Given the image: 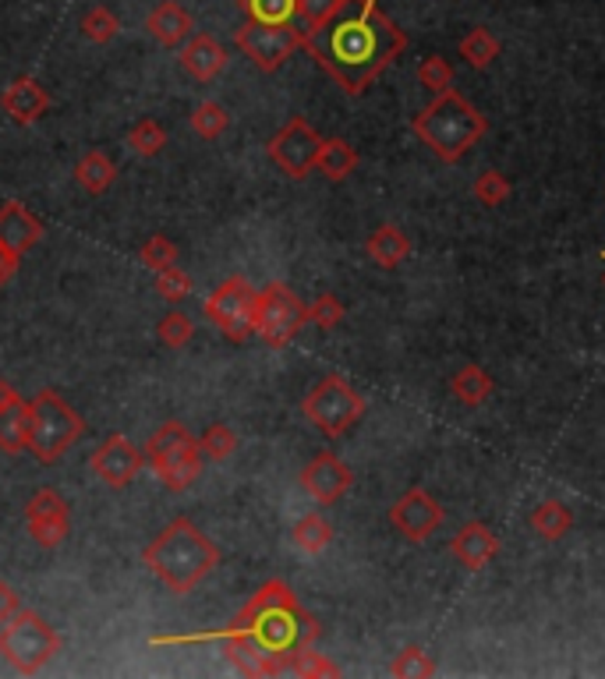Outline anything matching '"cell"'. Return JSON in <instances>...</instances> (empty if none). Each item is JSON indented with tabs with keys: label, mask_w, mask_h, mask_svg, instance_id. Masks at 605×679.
I'll return each mask as SVG.
<instances>
[{
	"label": "cell",
	"mask_w": 605,
	"mask_h": 679,
	"mask_svg": "<svg viewBox=\"0 0 605 679\" xmlns=\"http://www.w3.org/2000/svg\"><path fill=\"white\" fill-rule=\"evenodd\" d=\"M319 633H323L319 619L301 606L298 595L284 580H266L227 627L199 637H185L181 645H191V640H220L238 672L280 676L287 672L290 655L316 645Z\"/></svg>",
	"instance_id": "cell-1"
},
{
	"label": "cell",
	"mask_w": 605,
	"mask_h": 679,
	"mask_svg": "<svg viewBox=\"0 0 605 679\" xmlns=\"http://www.w3.org/2000/svg\"><path fill=\"white\" fill-rule=\"evenodd\" d=\"M407 36L379 0H340L319 29L305 32V50L347 96H361L397 61Z\"/></svg>",
	"instance_id": "cell-2"
},
{
	"label": "cell",
	"mask_w": 605,
	"mask_h": 679,
	"mask_svg": "<svg viewBox=\"0 0 605 679\" xmlns=\"http://www.w3.org/2000/svg\"><path fill=\"white\" fill-rule=\"evenodd\" d=\"M142 562L173 595H191L220 567V549L188 517H173L142 549Z\"/></svg>",
	"instance_id": "cell-3"
},
{
	"label": "cell",
	"mask_w": 605,
	"mask_h": 679,
	"mask_svg": "<svg viewBox=\"0 0 605 679\" xmlns=\"http://www.w3.org/2000/svg\"><path fill=\"white\" fill-rule=\"evenodd\" d=\"M411 131L443 163H457L467 149L485 139L489 121L457 89H446V92H436V100L418 118H411Z\"/></svg>",
	"instance_id": "cell-4"
},
{
	"label": "cell",
	"mask_w": 605,
	"mask_h": 679,
	"mask_svg": "<svg viewBox=\"0 0 605 679\" xmlns=\"http://www.w3.org/2000/svg\"><path fill=\"white\" fill-rule=\"evenodd\" d=\"M86 432V421L78 418L75 407L57 393V390H39L29 400V429H26V450L50 468L61 460L78 436Z\"/></svg>",
	"instance_id": "cell-5"
},
{
	"label": "cell",
	"mask_w": 605,
	"mask_h": 679,
	"mask_svg": "<svg viewBox=\"0 0 605 679\" xmlns=\"http://www.w3.org/2000/svg\"><path fill=\"white\" fill-rule=\"evenodd\" d=\"M199 439L188 432L185 421H167L160 425L149 442H146V460L156 471V478L163 481V489L185 492L191 489L202 475V457H199Z\"/></svg>",
	"instance_id": "cell-6"
},
{
	"label": "cell",
	"mask_w": 605,
	"mask_h": 679,
	"mask_svg": "<svg viewBox=\"0 0 605 679\" xmlns=\"http://www.w3.org/2000/svg\"><path fill=\"white\" fill-rule=\"evenodd\" d=\"M0 655H4V662L14 672L32 676L61 655V637H57V630L39 612L18 609L8 623L0 627Z\"/></svg>",
	"instance_id": "cell-7"
},
{
	"label": "cell",
	"mask_w": 605,
	"mask_h": 679,
	"mask_svg": "<svg viewBox=\"0 0 605 679\" xmlns=\"http://www.w3.org/2000/svg\"><path fill=\"white\" fill-rule=\"evenodd\" d=\"M301 415L316 425L326 439H340L347 429H355L365 415V397L344 376H326L316 390L301 400Z\"/></svg>",
	"instance_id": "cell-8"
},
{
	"label": "cell",
	"mask_w": 605,
	"mask_h": 679,
	"mask_svg": "<svg viewBox=\"0 0 605 679\" xmlns=\"http://www.w3.org/2000/svg\"><path fill=\"white\" fill-rule=\"evenodd\" d=\"M256 301H259V290L245 277H227L206 298V319L217 326L230 343H245L256 333Z\"/></svg>",
	"instance_id": "cell-9"
},
{
	"label": "cell",
	"mask_w": 605,
	"mask_h": 679,
	"mask_svg": "<svg viewBox=\"0 0 605 679\" xmlns=\"http://www.w3.org/2000/svg\"><path fill=\"white\" fill-rule=\"evenodd\" d=\"M308 322V304L284 283H266L256 301V333L269 347H287Z\"/></svg>",
	"instance_id": "cell-10"
},
{
	"label": "cell",
	"mask_w": 605,
	"mask_h": 679,
	"mask_svg": "<svg viewBox=\"0 0 605 679\" xmlns=\"http://www.w3.org/2000/svg\"><path fill=\"white\" fill-rule=\"evenodd\" d=\"M234 43H238V50H241L259 71L272 74V71H280V68L290 61V57H295V50L305 47V32H301L298 26L245 22L241 32L234 36Z\"/></svg>",
	"instance_id": "cell-11"
},
{
	"label": "cell",
	"mask_w": 605,
	"mask_h": 679,
	"mask_svg": "<svg viewBox=\"0 0 605 679\" xmlns=\"http://www.w3.org/2000/svg\"><path fill=\"white\" fill-rule=\"evenodd\" d=\"M319 131L311 128L305 118H290L272 139L266 142V157L272 160V167H280L290 181H301L316 170V157H319Z\"/></svg>",
	"instance_id": "cell-12"
},
{
	"label": "cell",
	"mask_w": 605,
	"mask_h": 679,
	"mask_svg": "<svg viewBox=\"0 0 605 679\" xmlns=\"http://www.w3.org/2000/svg\"><path fill=\"white\" fill-rule=\"evenodd\" d=\"M26 528L39 549L65 546L71 535V507L57 489H39L26 502Z\"/></svg>",
	"instance_id": "cell-13"
},
{
	"label": "cell",
	"mask_w": 605,
	"mask_h": 679,
	"mask_svg": "<svg viewBox=\"0 0 605 679\" xmlns=\"http://www.w3.org/2000/svg\"><path fill=\"white\" fill-rule=\"evenodd\" d=\"M89 463H92V471L100 475V481L110 485V489H128V485L135 481V475L142 471L146 453L125 436H107L92 450Z\"/></svg>",
	"instance_id": "cell-14"
},
{
	"label": "cell",
	"mask_w": 605,
	"mask_h": 679,
	"mask_svg": "<svg viewBox=\"0 0 605 679\" xmlns=\"http://www.w3.org/2000/svg\"><path fill=\"white\" fill-rule=\"evenodd\" d=\"M298 485L316 502H323V507H334V502H340L347 496L350 485H355V475H350V468L337 453L323 450V453H316L301 468Z\"/></svg>",
	"instance_id": "cell-15"
},
{
	"label": "cell",
	"mask_w": 605,
	"mask_h": 679,
	"mask_svg": "<svg viewBox=\"0 0 605 679\" xmlns=\"http://www.w3.org/2000/svg\"><path fill=\"white\" fill-rule=\"evenodd\" d=\"M389 523H394L397 535H404L407 541H425L439 531L443 507L425 489H407L394 507H389Z\"/></svg>",
	"instance_id": "cell-16"
},
{
	"label": "cell",
	"mask_w": 605,
	"mask_h": 679,
	"mask_svg": "<svg viewBox=\"0 0 605 679\" xmlns=\"http://www.w3.org/2000/svg\"><path fill=\"white\" fill-rule=\"evenodd\" d=\"M450 552L464 570H485L499 556V538L482 520H472L460 523V531L450 541Z\"/></svg>",
	"instance_id": "cell-17"
},
{
	"label": "cell",
	"mask_w": 605,
	"mask_h": 679,
	"mask_svg": "<svg viewBox=\"0 0 605 679\" xmlns=\"http://www.w3.org/2000/svg\"><path fill=\"white\" fill-rule=\"evenodd\" d=\"M39 241H43V220L32 217V212L22 202H4V206H0V244L22 259L26 251L36 248Z\"/></svg>",
	"instance_id": "cell-18"
},
{
	"label": "cell",
	"mask_w": 605,
	"mask_h": 679,
	"mask_svg": "<svg viewBox=\"0 0 605 679\" xmlns=\"http://www.w3.org/2000/svg\"><path fill=\"white\" fill-rule=\"evenodd\" d=\"M178 61H181V68L191 74L195 82H212L224 71L227 53H224V47L212 40L209 32H195V36H188V40L178 47Z\"/></svg>",
	"instance_id": "cell-19"
},
{
	"label": "cell",
	"mask_w": 605,
	"mask_h": 679,
	"mask_svg": "<svg viewBox=\"0 0 605 679\" xmlns=\"http://www.w3.org/2000/svg\"><path fill=\"white\" fill-rule=\"evenodd\" d=\"M0 107H4V113L14 124H32L50 110V92L36 79H29V74H22V79H14L4 89V96H0Z\"/></svg>",
	"instance_id": "cell-20"
},
{
	"label": "cell",
	"mask_w": 605,
	"mask_h": 679,
	"mask_svg": "<svg viewBox=\"0 0 605 679\" xmlns=\"http://www.w3.org/2000/svg\"><path fill=\"white\" fill-rule=\"evenodd\" d=\"M146 29H149V36L160 47L178 50L191 36V14L178 4V0H160V4L149 11Z\"/></svg>",
	"instance_id": "cell-21"
},
{
	"label": "cell",
	"mask_w": 605,
	"mask_h": 679,
	"mask_svg": "<svg viewBox=\"0 0 605 679\" xmlns=\"http://www.w3.org/2000/svg\"><path fill=\"white\" fill-rule=\"evenodd\" d=\"M365 256L373 259L379 269H397L407 256H411V241H407V234H404L400 227L383 223V227L373 230V234H368Z\"/></svg>",
	"instance_id": "cell-22"
},
{
	"label": "cell",
	"mask_w": 605,
	"mask_h": 679,
	"mask_svg": "<svg viewBox=\"0 0 605 679\" xmlns=\"http://www.w3.org/2000/svg\"><path fill=\"white\" fill-rule=\"evenodd\" d=\"M113 181H117V167L100 149L86 152V157L75 163V184L82 191H89V196H103Z\"/></svg>",
	"instance_id": "cell-23"
},
{
	"label": "cell",
	"mask_w": 605,
	"mask_h": 679,
	"mask_svg": "<svg viewBox=\"0 0 605 679\" xmlns=\"http://www.w3.org/2000/svg\"><path fill=\"white\" fill-rule=\"evenodd\" d=\"M358 167V149L350 146L347 139H323L319 157H316V170L326 173L329 181H347Z\"/></svg>",
	"instance_id": "cell-24"
},
{
	"label": "cell",
	"mask_w": 605,
	"mask_h": 679,
	"mask_svg": "<svg viewBox=\"0 0 605 679\" xmlns=\"http://www.w3.org/2000/svg\"><path fill=\"white\" fill-rule=\"evenodd\" d=\"M574 528V513L567 502H559V499H545L538 502V507L532 510V531L545 541H559V538H567Z\"/></svg>",
	"instance_id": "cell-25"
},
{
	"label": "cell",
	"mask_w": 605,
	"mask_h": 679,
	"mask_svg": "<svg viewBox=\"0 0 605 679\" xmlns=\"http://www.w3.org/2000/svg\"><path fill=\"white\" fill-rule=\"evenodd\" d=\"M450 393L464 407H482L485 400L493 397V379L485 376L482 365H464V368H457L454 379H450Z\"/></svg>",
	"instance_id": "cell-26"
},
{
	"label": "cell",
	"mask_w": 605,
	"mask_h": 679,
	"mask_svg": "<svg viewBox=\"0 0 605 679\" xmlns=\"http://www.w3.org/2000/svg\"><path fill=\"white\" fill-rule=\"evenodd\" d=\"M290 541H295L298 552L319 556V552H326L329 541H334V528H329V520L323 513H308L290 528Z\"/></svg>",
	"instance_id": "cell-27"
},
{
	"label": "cell",
	"mask_w": 605,
	"mask_h": 679,
	"mask_svg": "<svg viewBox=\"0 0 605 679\" xmlns=\"http://www.w3.org/2000/svg\"><path fill=\"white\" fill-rule=\"evenodd\" d=\"M26 429H29V400H14L0 411V450L22 453L26 450Z\"/></svg>",
	"instance_id": "cell-28"
},
{
	"label": "cell",
	"mask_w": 605,
	"mask_h": 679,
	"mask_svg": "<svg viewBox=\"0 0 605 679\" xmlns=\"http://www.w3.org/2000/svg\"><path fill=\"white\" fill-rule=\"evenodd\" d=\"M248 22L262 26H295L298 18V0H238Z\"/></svg>",
	"instance_id": "cell-29"
},
{
	"label": "cell",
	"mask_w": 605,
	"mask_h": 679,
	"mask_svg": "<svg viewBox=\"0 0 605 679\" xmlns=\"http://www.w3.org/2000/svg\"><path fill=\"white\" fill-rule=\"evenodd\" d=\"M457 50H460V57H464L467 64L482 71V68H489V64L496 61L503 47H499V40H496V36H493L489 29L478 26V29H472V32L464 36Z\"/></svg>",
	"instance_id": "cell-30"
},
{
	"label": "cell",
	"mask_w": 605,
	"mask_h": 679,
	"mask_svg": "<svg viewBox=\"0 0 605 679\" xmlns=\"http://www.w3.org/2000/svg\"><path fill=\"white\" fill-rule=\"evenodd\" d=\"M163 146H167V131L160 128V121H152V118H142L139 124L128 131V149L135 152V157H142V160L160 157Z\"/></svg>",
	"instance_id": "cell-31"
},
{
	"label": "cell",
	"mask_w": 605,
	"mask_h": 679,
	"mask_svg": "<svg viewBox=\"0 0 605 679\" xmlns=\"http://www.w3.org/2000/svg\"><path fill=\"white\" fill-rule=\"evenodd\" d=\"M389 676H397V679H428V676H436V662H433V655H425V648L411 645V648H404L394 662H389Z\"/></svg>",
	"instance_id": "cell-32"
},
{
	"label": "cell",
	"mask_w": 605,
	"mask_h": 679,
	"mask_svg": "<svg viewBox=\"0 0 605 679\" xmlns=\"http://www.w3.org/2000/svg\"><path fill=\"white\" fill-rule=\"evenodd\" d=\"M191 131L199 134V139H220V134L230 128V113L220 107V103H199L191 110V118H188Z\"/></svg>",
	"instance_id": "cell-33"
},
{
	"label": "cell",
	"mask_w": 605,
	"mask_h": 679,
	"mask_svg": "<svg viewBox=\"0 0 605 679\" xmlns=\"http://www.w3.org/2000/svg\"><path fill=\"white\" fill-rule=\"evenodd\" d=\"M510 191H514L510 178H506V173H499V170H482L478 178H475V184H472V196H475L482 206H489V209L503 206L506 199H510Z\"/></svg>",
	"instance_id": "cell-34"
},
{
	"label": "cell",
	"mask_w": 605,
	"mask_h": 679,
	"mask_svg": "<svg viewBox=\"0 0 605 679\" xmlns=\"http://www.w3.org/2000/svg\"><path fill=\"white\" fill-rule=\"evenodd\" d=\"M287 672H295L301 679H326V676H340V666L329 662L326 655H319L316 648H301L290 655V662H287Z\"/></svg>",
	"instance_id": "cell-35"
},
{
	"label": "cell",
	"mask_w": 605,
	"mask_h": 679,
	"mask_svg": "<svg viewBox=\"0 0 605 679\" xmlns=\"http://www.w3.org/2000/svg\"><path fill=\"white\" fill-rule=\"evenodd\" d=\"M199 450H202L209 460L224 463L227 457H234V450H238V432H234L230 425H224V421L209 425V429L202 432V439H199Z\"/></svg>",
	"instance_id": "cell-36"
},
{
	"label": "cell",
	"mask_w": 605,
	"mask_h": 679,
	"mask_svg": "<svg viewBox=\"0 0 605 679\" xmlns=\"http://www.w3.org/2000/svg\"><path fill=\"white\" fill-rule=\"evenodd\" d=\"M82 32H86L89 43L103 47V43L113 40L117 32H121V18H117L110 8H92V11H86V18H82Z\"/></svg>",
	"instance_id": "cell-37"
},
{
	"label": "cell",
	"mask_w": 605,
	"mask_h": 679,
	"mask_svg": "<svg viewBox=\"0 0 605 679\" xmlns=\"http://www.w3.org/2000/svg\"><path fill=\"white\" fill-rule=\"evenodd\" d=\"M418 82L433 96L454 89V64L446 61V57H439V53H428L425 61L418 64Z\"/></svg>",
	"instance_id": "cell-38"
},
{
	"label": "cell",
	"mask_w": 605,
	"mask_h": 679,
	"mask_svg": "<svg viewBox=\"0 0 605 679\" xmlns=\"http://www.w3.org/2000/svg\"><path fill=\"white\" fill-rule=\"evenodd\" d=\"M191 333H195L191 319H188L185 312H178V308H173V312H167L160 322H156V340H160L163 347H173V351H178V347H185V343L191 340Z\"/></svg>",
	"instance_id": "cell-39"
},
{
	"label": "cell",
	"mask_w": 605,
	"mask_h": 679,
	"mask_svg": "<svg viewBox=\"0 0 605 679\" xmlns=\"http://www.w3.org/2000/svg\"><path fill=\"white\" fill-rule=\"evenodd\" d=\"M139 259H142L146 269H152V273H160V269L178 266V244H173L170 238H163V234H152V238L142 244Z\"/></svg>",
	"instance_id": "cell-40"
},
{
	"label": "cell",
	"mask_w": 605,
	"mask_h": 679,
	"mask_svg": "<svg viewBox=\"0 0 605 679\" xmlns=\"http://www.w3.org/2000/svg\"><path fill=\"white\" fill-rule=\"evenodd\" d=\"M156 294H160L163 301H170V304H178V301H185L191 294V277L178 266L160 269V273H156Z\"/></svg>",
	"instance_id": "cell-41"
},
{
	"label": "cell",
	"mask_w": 605,
	"mask_h": 679,
	"mask_svg": "<svg viewBox=\"0 0 605 679\" xmlns=\"http://www.w3.org/2000/svg\"><path fill=\"white\" fill-rule=\"evenodd\" d=\"M344 316H347V308H344V301H340L337 294H319L316 301L308 304V322H311V326H319V329H334V326H340Z\"/></svg>",
	"instance_id": "cell-42"
},
{
	"label": "cell",
	"mask_w": 605,
	"mask_h": 679,
	"mask_svg": "<svg viewBox=\"0 0 605 679\" xmlns=\"http://www.w3.org/2000/svg\"><path fill=\"white\" fill-rule=\"evenodd\" d=\"M337 8H340V0H298V18L305 22V32L319 29Z\"/></svg>",
	"instance_id": "cell-43"
},
{
	"label": "cell",
	"mask_w": 605,
	"mask_h": 679,
	"mask_svg": "<svg viewBox=\"0 0 605 679\" xmlns=\"http://www.w3.org/2000/svg\"><path fill=\"white\" fill-rule=\"evenodd\" d=\"M18 609H22V598H18V591L8 585V580H0V627H4Z\"/></svg>",
	"instance_id": "cell-44"
},
{
	"label": "cell",
	"mask_w": 605,
	"mask_h": 679,
	"mask_svg": "<svg viewBox=\"0 0 605 679\" xmlns=\"http://www.w3.org/2000/svg\"><path fill=\"white\" fill-rule=\"evenodd\" d=\"M18 262H22V259H18L14 251H8L4 244H0V287H8V283L14 280V273H18Z\"/></svg>",
	"instance_id": "cell-45"
},
{
	"label": "cell",
	"mask_w": 605,
	"mask_h": 679,
	"mask_svg": "<svg viewBox=\"0 0 605 679\" xmlns=\"http://www.w3.org/2000/svg\"><path fill=\"white\" fill-rule=\"evenodd\" d=\"M14 400H22V393H18L8 379H0V411H4V407H11Z\"/></svg>",
	"instance_id": "cell-46"
},
{
	"label": "cell",
	"mask_w": 605,
	"mask_h": 679,
	"mask_svg": "<svg viewBox=\"0 0 605 679\" xmlns=\"http://www.w3.org/2000/svg\"><path fill=\"white\" fill-rule=\"evenodd\" d=\"M602 259H605V256H602ZM602 280H605V273H602Z\"/></svg>",
	"instance_id": "cell-47"
}]
</instances>
